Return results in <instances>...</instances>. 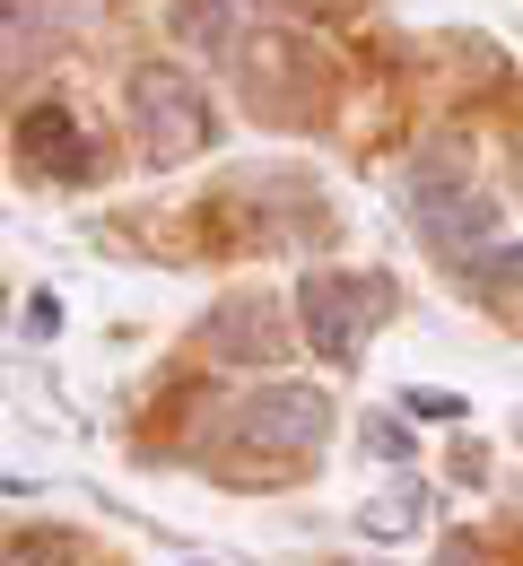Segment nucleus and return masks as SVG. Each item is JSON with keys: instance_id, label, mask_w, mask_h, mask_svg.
I'll list each match as a JSON object with an SVG mask.
<instances>
[{"instance_id": "nucleus-1", "label": "nucleus", "mask_w": 523, "mask_h": 566, "mask_svg": "<svg viewBox=\"0 0 523 566\" xmlns=\"http://www.w3.org/2000/svg\"><path fill=\"white\" fill-rule=\"evenodd\" d=\"M393 314V287L384 280H358V271H314L297 287V332L314 340V357L332 366H358L367 357V332Z\"/></svg>"}, {"instance_id": "nucleus-2", "label": "nucleus", "mask_w": 523, "mask_h": 566, "mask_svg": "<svg viewBox=\"0 0 523 566\" xmlns=\"http://www.w3.org/2000/svg\"><path fill=\"white\" fill-rule=\"evenodd\" d=\"M132 132H140V148H149L157 166L201 157V148H210V96L184 71L149 62V71H132Z\"/></svg>"}, {"instance_id": "nucleus-3", "label": "nucleus", "mask_w": 523, "mask_h": 566, "mask_svg": "<svg viewBox=\"0 0 523 566\" xmlns=\"http://www.w3.org/2000/svg\"><path fill=\"white\" fill-rule=\"evenodd\" d=\"M236 436H244V444H271V453H323L332 401H323L314 384H262V392H244Z\"/></svg>"}, {"instance_id": "nucleus-4", "label": "nucleus", "mask_w": 523, "mask_h": 566, "mask_svg": "<svg viewBox=\"0 0 523 566\" xmlns=\"http://www.w3.org/2000/svg\"><path fill=\"white\" fill-rule=\"evenodd\" d=\"M166 27H175V44H192V53H227L236 27H244V9H236V0H166Z\"/></svg>"}, {"instance_id": "nucleus-5", "label": "nucleus", "mask_w": 523, "mask_h": 566, "mask_svg": "<svg viewBox=\"0 0 523 566\" xmlns=\"http://www.w3.org/2000/svg\"><path fill=\"white\" fill-rule=\"evenodd\" d=\"M244 340H253V357H280V323H271V305H262V296H244V305H219V314H210V349H244Z\"/></svg>"}, {"instance_id": "nucleus-6", "label": "nucleus", "mask_w": 523, "mask_h": 566, "mask_svg": "<svg viewBox=\"0 0 523 566\" xmlns=\"http://www.w3.org/2000/svg\"><path fill=\"white\" fill-rule=\"evenodd\" d=\"M18 140H27V157H44L53 175H87V157H79V132H71V114H62V105H35Z\"/></svg>"}, {"instance_id": "nucleus-7", "label": "nucleus", "mask_w": 523, "mask_h": 566, "mask_svg": "<svg viewBox=\"0 0 523 566\" xmlns=\"http://www.w3.org/2000/svg\"><path fill=\"white\" fill-rule=\"evenodd\" d=\"M419 514H428V496L410 489V480H393L384 496L358 505V532H367V541H410V532H419Z\"/></svg>"}, {"instance_id": "nucleus-8", "label": "nucleus", "mask_w": 523, "mask_h": 566, "mask_svg": "<svg viewBox=\"0 0 523 566\" xmlns=\"http://www.w3.org/2000/svg\"><path fill=\"white\" fill-rule=\"evenodd\" d=\"M367 453H375V462H410V427L375 410V419H367Z\"/></svg>"}, {"instance_id": "nucleus-9", "label": "nucleus", "mask_w": 523, "mask_h": 566, "mask_svg": "<svg viewBox=\"0 0 523 566\" xmlns=\"http://www.w3.org/2000/svg\"><path fill=\"white\" fill-rule=\"evenodd\" d=\"M471 280H489V287H523V253H480V262H471Z\"/></svg>"}]
</instances>
